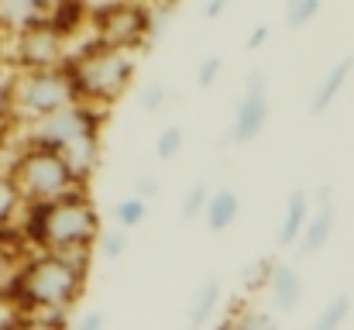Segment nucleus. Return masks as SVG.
Masks as SVG:
<instances>
[{
	"instance_id": "nucleus-7",
	"label": "nucleus",
	"mask_w": 354,
	"mask_h": 330,
	"mask_svg": "<svg viewBox=\"0 0 354 330\" xmlns=\"http://www.w3.org/2000/svg\"><path fill=\"white\" fill-rule=\"evenodd\" d=\"M7 38H10V66L14 69H52V66H62L69 55L66 52L69 38L59 35L48 21H38Z\"/></svg>"
},
{
	"instance_id": "nucleus-22",
	"label": "nucleus",
	"mask_w": 354,
	"mask_h": 330,
	"mask_svg": "<svg viewBox=\"0 0 354 330\" xmlns=\"http://www.w3.org/2000/svg\"><path fill=\"white\" fill-rule=\"evenodd\" d=\"M272 258H258V262H251L244 272H241V286H244V293H265V282H268V272H272Z\"/></svg>"
},
{
	"instance_id": "nucleus-24",
	"label": "nucleus",
	"mask_w": 354,
	"mask_h": 330,
	"mask_svg": "<svg viewBox=\"0 0 354 330\" xmlns=\"http://www.w3.org/2000/svg\"><path fill=\"white\" fill-rule=\"evenodd\" d=\"M244 327V330H258V327H272V313L268 310H234L227 317L224 327Z\"/></svg>"
},
{
	"instance_id": "nucleus-21",
	"label": "nucleus",
	"mask_w": 354,
	"mask_h": 330,
	"mask_svg": "<svg viewBox=\"0 0 354 330\" xmlns=\"http://www.w3.org/2000/svg\"><path fill=\"white\" fill-rule=\"evenodd\" d=\"M324 0H286V24L289 28H306L320 14Z\"/></svg>"
},
{
	"instance_id": "nucleus-14",
	"label": "nucleus",
	"mask_w": 354,
	"mask_h": 330,
	"mask_svg": "<svg viewBox=\"0 0 354 330\" xmlns=\"http://www.w3.org/2000/svg\"><path fill=\"white\" fill-rule=\"evenodd\" d=\"M306 217H310V196H306L303 190H296V193L289 196V203H286L282 223H279V248H292V244H296V237H299Z\"/></svg>"
},
{
	"instance_id": "nucleus-15",
	"label": "nucleus",
	"mask_w": 354,
	"mask_h": 330,
	"mask_svg": "<svg viewBox=\"0 0 354 330\" xmlns=\"http://www.w3.org/2000/svg\"><path fill=\"white\" fill-rule=\"evenodd\" d=\"M217 306H221V282L210 279V282H203V286L193 293V303H189V324L203 327V324L214 317Z\"/></svg>"
},
{
	"instance_id": "nucleus-28",
	"label": "nucleus",
	"mask_w": 354,
	"mask_h": 330,
	"mask_svg": "<svg viewBox=\"0 0 354 330\" xmlns=\"http://www.w3.org/2000/svg\"><path fill=\"white\" fill-rule=\"evenodd\" d=\"M272 38V31H268V24H254L251 31H248V38H244V45H248V52H258L265 42Z\"/></svg>"
},
{
	"instance_id": "nucleus-2",
	"label": "nucleus",
	"mask_w": 354,
	"mask_h": 330,
	"mask_svg": "<svg viewBox=\"0 0 354 330\" xmlns=\"http://www.w3.org/2000/svg\"><path fill=\"white\" fill-rule=\"evenodd\" d=\"M107 110L73 100L66 107L52 110L38 120H28V145H41V148H55L69 172L76 176L80 186H90L93 172L100 169V131H104Z\"/></svg>"
},
{
	"instance_id": "nucleus-3",
	"label": "nucleus",
	"mask_w": 354,
	"mask_h": 330,
	"mask_svg": "<svg viewBox=\"0 0 354 330\" xmlns=\"http://www.w3.org/2000/svg\"><path fill=\"white\" fill-rule=\"evenodd\" d=\"M62 69L69 73V83H73L76 100L111 110L127 93L138 62H134V52L90 42L86 48L69 52L66 62H62Z\"/></svg>"
},
{
	"instance_id": "nucleus-1",
	"label": "nucleus",
	"mask_w": 354,
	"mask_h": 330,
	"mask_svg": "<svg viewBox=\"0 0 354 330\" xmlns=\"http://www.w3.org/2000/svg\"><path fill=\"white\" fill-rule=\"evenodd\" d=\"M86 279L90 275L66 265L55 251H31L10 268L7 282L0 286V303L24 324V317L35 310H73L86 293Z\"/></svg>"
},
{
	"instance_id": "nucleus-5",
	"label": "nucleus",
	"mask_w": 354,
	"mask_h": 330,
	"mask_svg": "<svg viewBox=\"0 0 354 330\" xmlns=\"http://www.w3.org/2000/svg\"><path fill=\"white\" fill-rule=\"evenodd\" d=\"M73 83L62 66L52 69H14L10 73V107H14V124L38 120L52 110L73 104Z\"/></svg>"
},
{
	"instance_id": "nucleus-27",
	"label": "nucleus",
	"mask_w": 354,
	"mask_h": 330,
	"mask_svg": "<svg viewBox=\"0 0 354 330\" xmlns=\"http://www.w3.org/2000/svg\"><path fill=\"white\" fill-rule=\"evenodd\" d=\"M14 124V107H10V76L0 73V138Z\"/></svg>"
},
{
	"instance_id": "nucleus-23",
	"label": "nucleus",
	"mask_w": 354,
	"mask_h": 330,
	"mask_svg": "<svg viewBox=\"0 0 354 330\" xmlns=\"http://www.w3.org/2000/svg\"><path fill=\"white\" fill-rule=\"evenodd\" d=\"M207 196H210V186H207V183H193V186L186 190L183 203H179V217H183V220H196L200 214H203Z\"/></svg>"
},
{
	"instance_id": "nucleus-17",
	"label": "nucleus",
	"mask_w": 354,
	"mask_h": 330,
	"mask_svg": "<svg viewBox=\"0 0 354 330\" xmlns=\"http://www.w3.org/2000/svg\"><path fill=\"white\" fill-rule=\"evenodd\" d=\"M145 217H148V200H145V196H138V193H131V196L118 200V207H114V223L124 227V230L141 227Z\"/></svg>"
},
{
	"instance_id": "nucleus-4",
	"label": "nucleus",
	"mask_w": 354,
	"mask_h": 330,
	"mask_svg": "<svg viewBox=\"0 0 354 330\" xmlns=\"http://www.w3.org/2000/svg\"><path fill=\"white\" fill-rule=\"evenodd\" d=\"M3 172L14 179V186H17L24 203H48V200H59V196H66L73 190H86V186L76 183V176L69 172L66 158L55 148L28 145V141H24V148L14 155V162Z\"/></svg>"
},
{
	"instance_id": "nucleus-10",
	"label": "nucleus",
	"mask_w": 354,
	"mask_h": 330,
	"mask_svg": "<svg viewBox=\"0 0 354 330\" xmlns=\"http://www.w3.org/2000/svg\"><path fill=\"white\" fill-rule=\"evenodd\" d=\"M265 293H268V300H272V310L275 313H292L299 303H303V293H306V286H303V275L292 268V265H272V272H268V282H265Z\"/></svg>"
},
{
	"instance_id": "nucleus-30",
	"label": "nucleus",
	"mask_w": 354,
	"mask_h": 330,
	"mask_svg": "<svg viewBox=\"0 0 354 330\" xmlns=\"http://www.w3.org/2000/svg\"><path fill=\"white\" fill-rule=\"evenodd\" d=\"M104 324H107V317L100 310H90V313H83V317L73 320V327H80V330H97V327H104Z\"/></svg>"
},
{
	"instance_id": "nucleus-18",
	"label": "nucleus",
	"mask_w": 354,
	"mask_h": 330,
	"mask_svg": "<svg viewBox=\"0 0 354 330\" xmlns=\"http://www.w3.org/2000/svg\"><path fill=\"white\" fill-rule=\"evenodd\" d=\"M127 230L124 227H111V230H104L100 227V234H97V241H93V251H100V258H107V262H118V258H124L127 255Z\"/></svg>"
},
{
	"instance_id": "nucleus-16",
	"label": "nucleus",
	"mask_w": 354,
	"mask_h": 330,
	"mask_svg": "<svg viewBox=\"0 0 354 330\" xmlns=\"http://www.w3.org/2000/svg\"><path fill=\"white\" fill-rule=\"evenodd\" d=\"M354 303L348 293H337V296H330L327 303H324V310L317 313V327L320 330H337L348 324V317H351Z\"/></svg>"
},
{
	"instance_id": "nucleus-13",
	"label": "nucleus",
	"mask_w": 354,
	"mask_h": 330,
	"mask_svg": "<svg viewBox=\"0 0 354 330\" xmlns=\"http://www.w3.org/2000/svg\"><path fill=\"white\" fill-rule=\"evenodd\" d=\"M200 217L207 220V227L214 230V234H224V230H231L241 217V200H237L234 190H214L210 196H207V203H203V214Z\"/></svg>"
},
{
	"instance_id": "nucleus-6",
	"label": "nucleus",
	"mask_w": 354,
	"mask_h": 330,
	"mask_svg": "<svg viewBox=\"0 0 354 330\" xmlns=\"http://www.w3.org/2000/svg\"><path fill=\"white\" fill-rule=\"evenodd\" d=\"M93 21V42L138 52L148 45V3L145 0H107L97 10H90Z\"/></svg>"
},
{
	"instance_id": "nucleus-20",
	"label": "nucleus",
	"mask_w": 354,
	"mask_h": 330,
	"mask_svg": "<svg viewBox=\"0 0 354 330\" xmlns=\"http://www.w3.org/2000/svg\"><path fill=\"white\" fill-rule=\"evenodd\" d=\"M183 145H186V131H183L179 124H169V127H162V134L155 138V155H158L162 162H172V158L183 155Z\"/></svg>"
},
{
	"instance_id": "nucleus-31",
	"label": "nucleus",
	"mask_w": 354,
	"mask_h": 330,
	"mask_svg": "<svg viewBox=\"0 0 354 330\" xmlns=\"http://www.w3.org/2000/svg\"><path fill=\"white\" fill-rule=\"evenodd\" d=\"M227 7H231V0H207V3H203V17L217 21V17L227 14Z\"/></svg>"
},
{
	"instance_id": "nucleus-32",
	"label": "nucleus",
	"mask_w": 354,
	"mask_h": 330,
	"mask_svg": "<svg viewBox=\"0 0 354 330\" xmlns=\"http://www.w3.org/2000/svg\"><path fill=\"white\" fill-rule=\"evenodd\" d=\"M10 268H14V262H10V258H7V255L0 251V286L7 282V275H10Z\"/></svg>"
},
{
	"instance_id": "nucleus-29",
	"label": "nucleus",
	"mask_w": 354,
	"mask_h": 330,
	"mask_svg": "<svg viewBox=\"0 0 354 330\" xmlns=\"http://www.w3.org/2000/svg\"><path fill=\"white\" fill-rule=\"evenodd\" d=\"M134 190H138V196L151 200V196L158 193V179H155L151 172H138V179H134Z\"/></svg>"
},
{
	"instance_id": "nucleus-11",
	"label": "nucleus",
	"mask_w": 354,
	"mask_h": 330,
	"mask_svg": "<svg viewBox=\"0 0 354 330\" xmlns=\"http://www.w3.org/2000/svg\"><path fill=\"white\" fill-rule=\"evenodd\" d=\"M354 73V59H341V62H334L327 73H324V80L317 83V90H313V97H310V113L313 117H320V113H327V110L334 107V100L344 93V86H348V80H351Z\"/></svg>"
},
{
	"instance_id": "nucleus-8",
	"label": "nucleus",
	"mask_w": 354,
	"mask_h": 330,
	"mask_svg": "<svg viewBox=\"0 0 354 330\" xmlns=\"http://www.w3.org/2000/svg\"><path fill=\"white\" fill-rule=\"evenodd\" d=\"M265 124H268V76L261 69H254L244 83V97L237 100L227 138L234 145H251L265 131Z\"/></svg>"
},
{
	"instance_id": "nucleus-12",
	"label": "nucleus",
	"mask_w": 354,
	"mask_h": 330,
	"mask_svg": "<svg viewBox=\"0 0 354 330\" xmlns=\"http://www.w3.org/2000/svg\"><path fill=\"white\" fill-rule=\"evenodd\" d=\"M48 3L52 0H0V31L3 35H17L38 21L48 17Z\"/></svg>"
},
{
	"instance_id": "nucleus-19",
	"label": "nucleus",
	"mask_w": 354,
	"mask_h": 330,
	"mask_svg": "<svg viewBox=\"0 0 354 330\" xmlns=\"http://www.w3.org/2000/svg\"><path fill=\"white\" fill-rule=\"evenodd\" d=\"M21 207H24V200H21V193H17L14 179H10L3 169H0V227L17 223V217H21Z\"/></svg>"
},
{
	"instance_id": "nucleus-33",
	"label": "nucleus",
	"mask_w": 354,
	"mask_h": 330,
	"mask_svg": "<svg viewBox=\"0 0 354 330\" xmlns=\"http://www.w3.org/2000/svg\"><path fill=\"white\" fill-rule=\"evenodd\" d=\"M0 230H3V227H0Z\"/></svg>"
},
{
	"instance_id": "nucleus-26",
	"label": "nucleus",
	"mask_w": 354,
	"mask_h": 330,
	"mask_svg": "<svg viewBox=\"0 0 354 330\" xmlns=\"http://www.w3.org/2000/svg\"><path fill=\"white\" fill-rule=\"evenodd\" d=\"M221 73H224V59H221V55H207V59L196 66V86H200V90H210V86L221 80Z\"/></svg>"
},
{
	"instance_id": "nucleus-25",
	"label": "nucleus",
	"mask_w": 354,
	"mask_h": 330,
	"mask_svg": "<svg viewBox=\"0 0 354 330\" xmlns=\"http://www.w3.org/2000/svg\"><path fill=\"white\" fill-rule=\"evenodd\" d=\"M165 100H169V93H165L162 83H148V86H141V93H138L141 113H158V110L165 107Z\"/></svg>"
},
{
	"instance_id": "nucleus-9",
	"label": "nucleus",
	"mask_w": 354,
	"mask_h": 330,
	"mask_svg": "<svg viewBox=\"0 0 354 330\" xmlns=\"http://www.w3.org/2000/svg\"><path fill=\"white\" fill-rule=\"evenodd\" d=\"M334 220H337L334 217V193H330V186H324L320 190V207L310 210V217H306L299 237H296V251L303 258H310L320 248H327L330 244V234H334Z\"/></svg>"
}]
</instances>
